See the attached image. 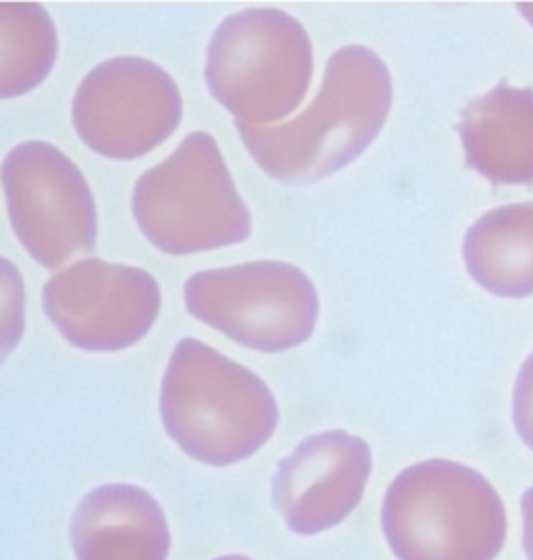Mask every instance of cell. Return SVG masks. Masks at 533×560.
<instances>
[{
	"label": "cell",
	"mask_w": 533,
	"mask_h": 560,
	"mask_svg": "<svg viewBox=\"0 0 533 560\" xmlns=\"http://www.w3.org/2000/svg\"><path fill=\"white\" fill-rule=\"evenodd\" d=\"M471 278L494 296L533 294V202L494 209L479 217L463 242Z\"/></svg>",
	"instance_id": "cell-13"
},
{
	"label": "cell",
	"mask_w": 533,
	"mask_h": 560,
	"mask_svg": "<svg viewBox=\"0 0 533 560\" xmlns=\"http://www.w3.org/2000/svg\"><path fill=\"white\" fill-rule=\"evenodd\" d=\"M392 98V73L382 57L350 44L329 57L320 94L297 119L267 128H235L269 177L311 184L340 172L371 147L384 130Z\"/></svg>",
	"instance_id": "cell-1"
},
{
	"label": "cell",
	"mask_w": 533,
	"mask_h": 560,
	"mask_svg": "<svg viewBox=\"0 0 533 560\" xmlns=\"http://www.w3.org/2000/svg\"><path fill=\"white\" fill-rule=\"evenodd\" d=\"M371 471L373 456L363 438L344 430L321 431L279 460L274 506L290 532L320 536L355 513Z\"/></svg>",
	"instance_id": "cell-10"
},
{
	"label": "cell",
	"mask_w": 533,
	"mask_h": 560,
	"mask_svg": "<svg viewBox=\"0 0 533 560\" xmlns=\"http://www.w3.org/2000/svg\"><path fill=\"white\" fill-rule=\"evenodd\" d=\"M184 299L198 322L237 345L271 354L304 345L320 319L315 283L283 260L198 271L186 281Z\"/></svg>",
	"instance_id": "cell-6"
},
{
	"label": "cell",
	"mask_w": 533,
	"mask_h": 560,
	"mask_svg": "<svg viewBox=\"0 0 533 560\" xmlns=\"http://www.w3.org/2000/svg\"><path fill=\"white\" fill-rule=\"evenodd\" d=\"M161 285L147 269L84 259L44 283L46 317L85 352H119L140 342L161 313Z\"/></svg>",
	"instance_id": "cell-9"
},
{
	"label": "cell",
	"mask_w": 533,
	"mask_h": 560,
	"mask_svg": "<svg viewBox=\"0 0 533 560\" xmlns=\"http://www.w3.org/2000/svg\"><path fill=\"white\" fill-rule=\"evenodd\" d=\"M207 86L237 124L260 128L292 115L313 80V44L304 25L279 9L225 18L207 48Z\"/></svg>",
	"instance_id": "cell-5"
},
{
	"label": "cell",
	"mask_w": 533,
	"mask_h": 560,
	"mask_svg": "<svg viewBox=\"0 0 533 560\" xmlns=\"http://www.w3.org/2000/svg\"><path fill=\"white\" fill-rule=\"evenodd\" d=\"M59 52L57 30L36 2L0 4V96H22L40 86Z\"/></svg>",
	"instance_id": "cell-14"
},
{
	"label": "cell",
	"mask_w": 533,
	"mask_h": 560,
	"mask_svg": "<svg viewBox=\"0 0 533 560\" xmlns=\"http://www.w3.org/2000/svg\"><path fill=\"white\" fill-rule=\"evenodd\" d=\"M161 417L171 440L194 460L230 467L258 453L278 430L269 386L213 346L179 340L161 384Z\"/></svg>",
	"instance_id": "cell-2"
},
{
	"label": "cell",
	"mask_w": 533,
	"mask_h": 560,
	"mask_svg": "<svg viewBox=\"0 0 533 560\" xmlns=\"http://www.w3.org/2000/svg\"><path fill=\"white\" fill-rule=\"evenodd\" d=\"M512 423L523 444L533 451V352L521 365L514 382Z\"/></svg>",
	"instance_id": "cell-15"
},
{
	"label": "cell",
	"mask_w": 533,
	"mask_h": 560,
	"mask_svg": "<svg viewBox=\"0 0 533 560\" xmlns=\"http://www.w3.org/2000/svg\"><path fill=\"white\" fill-rule=\"evenodd\" d=\"M521 517H523V550L528 560H533V488L521 495Z\"/></svg>",
	"instance_id": "cell-16"
},
{
	"label": "cell",
	"mask_w": 533,
	"mask_h": 560,
	"mask_svg": "<svg viewBox=\"0 0 533 560\" xmlns=\"http://www.w3.org/2000/svg\"><path fill=\"white\" fill-rule=\"evenodd\" d=\"M11 228L27 255L46 269L92 253L99 236L96 202L82 170L57 147L27 140L2 161Z\"/></svg>",
	"instance_id": "cell-7"
},
{
	"label": "cell",
	"mask_w": 533,
	"mask_h": 560,
	"mask_svg": "<svg viewBox=\"0 0 533 560\" xmlns=\"http://www.w3.org/2000/svg\"><path fill=\"white\" fill-rule=\"evenodd\" d=\"M131 211L152 246L173 257L242 244L251 213L211 133L193 131L170 156L142 173Z\"/></svg>",
	"instance_id": "cell-4"
},
{
	"label": "cell",
	"mask_w": 533,
	"mask_h": 560,
	"mask_svg": "<svg viewBox=\"0 0 533 560\" xmlns=\"http://www.w3.org/2000/svg\"><path fill=\"white\" fill-rule=\"evenodd\" d=\"M213 560H253L248 559V557H244V555H225V557H217Z\"/></svg>",
	"instance_id": "cell-17"
},
{
	"label": "cell",
	"mask_w": 533,
	"mask_h": 560,
	"mask_svg": "<svg viewBox=\"0 0 533 560\" xmlns=\"http://www.w3.org/2000/svg\"><path fill=\"white\" fill-rule=\"evenodd\" d=\"M382 532L398 560H496L507 541V509L488 477L431 458L394 477Z\"/></svg>",
	"instance_id": "cell-3"
},
{
	"label": "cell",
	"mask_w": 533,
	"mask_h": 560,
	"mask_svg": "<svg viewBox=\"0 0 533 560\" xmlns=\"http://www.w3.org/2000/svg\"><path fill=\"white\" fill-rule=\"evenodd\" d=\"M467 167L498 186L533 184V90L500 82L461 113Z\"/></svg>",
	"instance_id": "cell-12"
},
{
	"label": "cell",
	"mask_w": 533,
	"mask_h": 560,
	"mask_svg": "<svg viewBox=\"0 0 533 560\" xmlns=\"http://www.w3.org/2000/svg\"><path fill=\"white\" fill-rule=\"evenodd\" d=\"M184 113L170 73L140 57H115L94 67L73 94L71 119L90 151L131 161L159 149Z\"/></svg>",
	"instance_id": "cell-8"
},
{
	"label": "cell",
	"mask_w": 533,
	"mask_h": 560,
	"mask_svg": "<svg viewBox=\"0 0 533 560\" xmlns=\"http://www.w3.org/2000/svg\"><path fill=\"white\" fill-rule=\"evenodd\" d=\"M69 539L76 560H167L171 550L163 506L131 483H107L85 494Z\"/></svg>",
	"instance_id": "cell-11"
}]
</instances>
